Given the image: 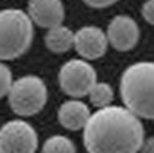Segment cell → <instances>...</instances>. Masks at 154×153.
Here are the masks:
<instances>
[{
	"label": "cell",
	"instance_id": "obj_1",
	"mask_svg": "<svg viewBox=\"0 0 154 153\" xmlns=\"http://www.w3.org/2000/svg\"><path fill=\"white\" fill-rule=\"evenodd\" d=\"M143 136L140 119L119 105L97 108L83 127L88 153H137Z\"/></svg>",
	"mask_w": 154,
	"mask_h": 153
},
{
	"label": "cell",
	"instance_id": "obj_2",
	"mask_svg": "<svg viewBox=\"0 0 154 153\" xmlns=\"http://www.w3.org/2000/svg\"><path fill=\"white\" fill-rule=\"evenodd\" d=\"M120 96L125 108L137 118H154V63L137 62L130 65L120 78Z\"/></svg>",
	"mask_w": 154,
	"mask_h": 153
},
{
	"label": "cell",
	"instance_id": "obj_3",
	"mask_svg": "<svg viewBox=\"0 0 154 153\" xmlns=\"http://www.w3.org/2000/svg\"><path fill=\"white\" fill-rule=\"evenodd\" d=\"M34 37V23L17 8L0 11V60H14L29 49Z\"/></svg>",
	"mask_w": 154,
	"mask_h": 153
},
{
	"label": "cell",
	"instance_id": "obj_4",
	"mask_svg": "<svg viewBox=\"0 0 154 153\" xmlns=\"http://www.w3.org/2000/svg\"><path fill=\"white\" fill-rule=\"evenodd\" d=\"M8 102L19 116H34L46 105L48 90L45 82L34 74H28L12 82L8 91Z\"/></svg>",
	"mask_w": 154,
	"mask_h": 153
},
{
	"label": "cell",
	"instance_id": "obj_5",
	"mask_svg": "<svg viewBox=\"0 0 154 153\" xmlns=\"http://www.w3.org/2000/svg\"><path fill=\"white\" fill-rule=\"evenodd\" d=\"M97 82V74L91 63L82 59H71L59 71V85L71 97H83Z\"/></svg>",
	"mask_w": 154,
	"mask_h": 153
},
{
	"label": "cell",
	"instance_id": "obj_6",
	"mask_svg": "<svg viewBox=\"0 0 154 153\" xmlns=\"http://www.w3.org/2000/svg\"><path fill=\"white\" fill-rule=\"evenodd\" d=\"M38 135L22 119L8 121L0 127V153H35Z\"/></svg>",
	"mask_w": 154,
	"mask_h": 153
},
{
	"label": "cell",
	"instance_id": "obj_7",
	"mask_svg": "<svg viewBox=\"0 0 154 153\" xmlns=\"http://www.w3.org/2000/svg\"><path fill=\"white\" fill-rule=\"evenodd\" d=\"M108 43L117 51H130L133 49L140 37V30L137 22L130 16H116L106 30Z\"/></svg>",
	"mask_w": 154,
	"mask_h": 153
},
{
	"label": "cell",
	"instance_id": "obj_8",
	"mask_svg": "<svg viewBox=\"0 0 154 153\" xmlns=\"http://www.w3.org/2000/svg\"><path fill=\"white\" fill-rule=\"evenodd\" d=\"M72 46L85 60L100 59L108 49L106 34L97 27L86 25L74 33Z\"/></svg>",
	"mask_w": 154,
	"mask_h": 153
},
{
	"label": "cell",
	"instance_id": "obj_9",
	"mask_svg": "<svg viewBox=\"0 0 154 153\" xmlns=\"http://www.w3.org/2000/svg\"><path fill=\"white\" fill-rule=\"evenodd\" d=\"M28 17L40 28H54L65 20V6L62 0H29Z\"/></svg>",
	"mask_w": 154,
	"mask_h": 153
},
{
	"label": "cell",
	"instance_id": "obj_10",
	"mask_svg": "<svg viewBox=\"0 0 154 153\" xmlns=\"http://www.w3.org/2000/svg\"><path fill=\"white\" fill-rule=\"evenodd\" d=\"M89 116H91L89 107L79 99H69L63 102L57 111V119L62 124V127L72 132L82 130L88 122Z\"/></svg>",
	"mask_w": 154,
	"mask_h": 153
},
{
	"label": "cell",
	"instance_id": "obj_11",
	"mask_svg": "<svg viewBox=\"0 0 154 153\" xmlns=\"http://www.w3.org/2000/svg\"><path fill=\"white\" fill-rule=\"evenodd\" d=\"M72 43H74V33L63 25L49 28L45 36V45L48 46L49 51H53L56 54L69 51L72 48Z\"/></svg>",
	"mask_w": 154,
	"mask_h": 153
},
{
	"label": "cell",
	"instance_id": "obj_12",
	"mask_svg": "<svg viewBox=\"0 0 154 153\" xmlns=\"http://www.w3.org/2000/svg\"><path fill=\"white\" fill-rule=\"evenodd\" d=\"M88 96H89V100L91 104L97 108H103V107H108L111 105V102L114 99V91L109 84L106 82H96L91 90L88 91Z\"/></svg>",
	"mask_w": 154,
	"mask_h": 153
},
{
	"label": "cell",
	"instance_id": "obj_13",
	"mask_svg": "<svg viewBox=\"0 0 154 153\" xmlns=\"http://www.w3.org/2000/svg\"><path fill=\"white\" fill-rule=\"evenodd\" d=\"M42 153H77V151L74 142L69 138L62 135H54L45 141L42 147Z\"/></svg>",
	"mask_w": 154,
	"mask_h": 153
},
{
	"label": "cell",
	"instance_id": "obj_14",
	"mask_svg": "<svg viewBox=\"0 0 154 153\" xmlns=\"http://www.w3.org/2000/svg\"><path fill=\"white\" fill-rule=\"evenodd\" d=\"M11 85H12V73L8 65L0 62V97L8 94Z\"/></svg>",
	"mask_w": 154,
	"mask_h": 153
},
{
	"label": "cell",
	"instance_id": "obj_15",
	"mask_svg": "<svg viewBox=\"0 0 154 153\" xmlns=\"http://www.w3.org/2000/svg\"><path fill=\"white\" fill-rule=\"evenodd\" d=\"M142 17L149 25L154 23V0H146L142 6Z\"/></svg>",
	"mask_w": 154,
	"mask_h": 153
},
{
	"label": "cell",
	"instance_id": "obj_16",
	"mask_svg": "<svg viewBox=\"0 0 154 153\" xmlns=\"http://www.w3.org/2000/svg\"><path fill=\"white\" fill-rule=\"evenodd\" d=\"M83 2H85L88 6H91V8H99V9H102V8H108V6H111V5H114V3H117L119 0H83Z\"/></svg>",
	"mask_w": 154,
	"mask_h": 153
},
{
	"label": "cell",
	"instance_id": "obj_17",
	"mask_svg": "<svg viewBox=\"0 0 154 153\" xmlns=\"http://www.w3.org/2000/svg\"><path fill=\"white\" fill-rule=\"evenodd\" d=\"M139 151H140V153H154V138L143 139L142 144H140Z\"/></svg>",
	"mask_w": 154,
	"mask_h": 153
}]
</instances>
